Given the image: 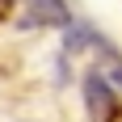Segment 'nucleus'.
I'll use <instances>...</instances> for the list:
<instances>
[{
	"label": "nucleus",
	"mask_w": 122,
	"mask_h": 122,
	"mask_svg": "<svg viewBox=\"0 0 122 122\" xmlns=\"http://www.w3.org/2000/svg\"><path fill=\"white\" fill-rule=\"evenodd\" d=\"M25 25H72V9L63 0H25Z\"/></svg>",
	"instance_id": "f257e3e1"
},
{
	"label": "nucleus",
	"mask_w": 122,
	"mask_h": 122,
	"mask_svg": "<svg viewBox=\"0 0 122 122\" xmlns=\"http://www.w3.org/2000/svg\"><path fill=\"white\" fill-rule=\"evenodd\" d=\"M84 101H88V110L97 114V118H105V114L118 105V101H114V84L97 72V67H88V72H84Z\"/></svg>",
	"instance_id": "f03ea898"
},
{
	"label": "nucleus",
	"mask_w": 122,
	"mask_h": 122,
	"mask_svg": "<svg viewBox=\"0 0 122 122\" xmlns=\"http://www.w3.org/2000/svg\"><path fill=\"white\" fill-rule=\"evenodd\" d=\"M97 72L105 76L114 88H122V59H118V51H110V55H105V67H97Z\"/></svg>",
	"instance_id": "7ed1b4c3"
},
{
	"label": "nucleus",
	"mask_w": 122,
	"mask_h": 122,
	"mask_svg": "<svg viewBox=\"0 0 122 122\" xmlns=\"http://www.w3.org/2000/svg\"><path fill=\"white\" fill-rule=\"evenodd\" d=\"M101 122H122V105H114V110L105 114V118H101Z\"/></svg>",
	"instance_id": "20e7f679"
},
{
	"label": "nucleus",
	"mask_w": 122,
	"mask_h": 122,
	"mask_svg": "<svg viewBox=\"0 0 122 122\" xmlns=\"http://www.w3.org/2000/svg\"><path fill=\"white\" fill-rule=\"evenodd\" d=\"M9 9H13V0H0V21L9 17Z\"/></svg>",
	"instance_id": "39448f33"
}]
</instances>
